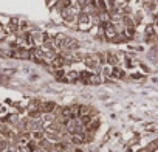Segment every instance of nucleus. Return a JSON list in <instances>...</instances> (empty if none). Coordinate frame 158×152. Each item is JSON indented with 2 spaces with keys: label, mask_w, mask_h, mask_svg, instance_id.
<instances>
[{
  "label": "nucleus",
  "mask_w": 158,
  "mask_h": 152,
  "mask_svg": "<svg viewBox=\"0 0 158 152\" xmlns=\"http://www.w3.org/2000/svg\"><path fill=\"white\" fill-rule=\"evenodd\" d=\"M62 81H65V82H77L79 81V71H65Z\"/></svg>",
  "instance_id": "nucleus-2"
},
{
  "label": "nucleus",
  "mask_w": 158,
  "mask_h": 152,
  "mask_svg": "<svg viewBox=\"0 0 158 152\" xmlns=\"http://www.w3.org/2000/svg\"><path fill=\"white\" fill-rule=\"evenodd\" d=\"M70 110L73 118H79V106H70Z\"/></svg>",
  "instance_id": "nucleus-13"
},
{
  "label": "nucleus",
  "mask_w": 158,
  "mask_h": 152,
  "mask_svg": "<svg viewBox=\"0 0 158 152\" xmlns=\"http://www.w3.org/2000/svg\"><path fill=\"white\" fill-rule=\"evenodd\" d=\"M19 120H20V118H19L17 115H8V116L3 118V123H8V124H17Z\"/></svg>",
  "instance_id": "nucleus-11"
},
{
  "label": "nucleus",
  "mask_w": 158,
  "mask_h": 152,
  "mask_svg": "<svg viewBox=\"0 0 158 152\" xmlns=\"http://www.w3.org/2000/svg\"><path fill=\"white\" fill-rule=\"evenodd\" d=\"M99 126H101V121H99V118H92L90 120V123L85 126V130H89V132H96L98 129H99Z\"/></svg>",
  "instance_id": "nucleus-5"
},
{
  "label": "nucleus",
  "mask_w": 158,
  "mask_h": 152,
  "mask_svg": "<svg viewBox=\"0 0 158 152\" xmlns=\"http://www.w3.org/2000/svg\"><path fill=\"white\" fill-rule=\"evenodd\" d=\"M84 115H90L92 116V107H89V106H79V116H84Z\"/></svg>",
  "instance_id": "nucleus-10"
},
{
  "label": "nucleus",
  "mask_w": 158,
  "mask_h": 152,
  "mask_svg": "<svg viewBox=\"0 0 158 152\" xmlns=\"http://www.w3.org/2000/svg\"><path fill=\"white\" fill-rule=\"evenodd\" d=\"M107 64L110 65V67H115V65H118L119 64V59H118V54H115V53H107Z\"/></svg>",
  "instance_id": "nucleus-6"
},
{
  "label": "nucleus",
  "mask_w": 158,
  "mask_h": 152,
  "mask_svg": "<svg viewBox=\"0 0 158 152\" xmlns=\"http://www.w3.org/2000/svg\"><path fill=\"white\" fill-rule=\"evenodd\" d=\"M136 152H149V149H147V147H144V149H139V150H136Z\"/></svg>",
  "instance_id": "nucleus-15"
},
{
  "label": "nucleus",
  "mask_w": 158,
  "mask_h": 152,
  "mask_svg": "<svg viewBox=\"0 0 158 152\" xmlns=\"http://www.w3.org/2000/svg\"><path fill=\"white\" fill-rule=\"evenodd\" d=\"M30 132H33V130H42L44 129V120H42V116H39V118H30Z\"/></svg>",
  "instance_id": "nucleus-1"
},
{
  "label": "nucleus",
  "mask_w": 158,
  "mask_h": 152,
  "mask_svg": "<svg viewBox=\"0 0 158 152\" xmlns=\"http://www.w3.org/2000/svg\"><path fill=\"white\" fill-rule=\"evenodd\" d=\"M101 82H102L101 73H90L89 79H87V84H90V86H99Z\"/></svg>",
  "instance_id": "nucleus-3"
},
{
  "label": "nucleus",
  "mask_w": 158,
  "mask_h": 152,
  "mask_svg": "<svg viewBox=\"0 0 158 152\" xmlns=\"http://www.w3.org/2000/svg\"><path fill=\"white\" fill-rule=\"evenodd\" d=\"M31 138L36 140V141H40L42 138H45V130L44 129L42 130H33L31 132Z\"/></svg>",
  "instance_id": "nucleus-8"
},
{
  "label": "nucleus",
  "mask_w": 158,
  "mask_h": 152,
  "mask_svg": "<svg viewBox=\"0 0 158 152\" xmlns=\"http://www.w3.org/2000/svg\"><path fill=\"white\" fill-rule=\"evenodd\" d=\"M8 31H11V33H17L19 31V22L16 19L8 22Z\"/></svg>",
  "instance_id": "nucleus-9"
},
{
  "label": "nucleus",
  "mask_w": 158,
  "mask_h": 152,
  "mask_svg": "<svg viewBox=\"0 0 158 152\" xmlns=\"http://www.w3.org/2000/svg\"><path fill=\"white\" fill-rule=\"evenodd\" d=\"M155 34H156V28H155V25H153V23L147 25V27H146V36H155Z\"/></svg>",
  "instance_id": "nucleus-12"
},
{
  "label": "nucleus",
  "mask_w": 158,
  "mask_h": 152,
  "mask_svg": "<svg viewBox=\"0 0 158 152\" xmlns=\"http://www.w3.org/2000/svg\"><path fill=\"white\" fill-rule=\"evenodd\" d=\"M39 109L42 113H53L56 109V104L54 103H39Z\"/></svg>",
  "instance_id": "nucleus-4"
},
{
  "label": "nucleus",
  "mask_w": 158,
  "mask_h": 152,
  "mask_svg": "<svg viewBox=\"0 0 158 152\" xmlns=\"http://www.w3.org/2000/svg\"><path fill=\"white\" fill-rule=\"evenodd\" d=\"M124 70H121L118 65L112 67V78H124Z\"/></svg>",
  "instance_id": "nucleus-7"
},
{
  "label": "nucleus",
  "mask_w": 158,
  "mask_h": 152,
  "mask_svg": "<svg viewBox=\"0 0 158 152\" xmlns=\"http://www.w3.org/2000/svg\"><path fill=\"white\" fill-rule=\"evenodd\" d=\"M147 149H149V152H153V150H158V140H155V141H152V143H149V146H147Z\"/></svg>",
  "instance_id": "nucleus-14"
}]
</instances>
